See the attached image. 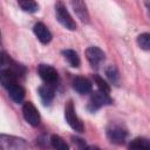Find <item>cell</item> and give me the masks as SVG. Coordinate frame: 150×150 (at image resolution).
Listing matches in <instances>:
<instances>
[{"instance_id":"cell-9","label":"cell","mask_w":150,"mask_h":150,"mask_svg":"<svg viewBox=\"0 0 150 150\" xmlns=\"http://www.w3.org/2000/svg\"><path fill=\"white\" fill-rule=\"evenodd\" d=\"M12 138L13 137L0 136V148H2V149H23V148L28 146V144L23 139L14 138V141L11 142Z\"/></svg>"},{"instance_id":"cell-3","label":"cell","mask_w":150,"mask_h":150,"mask_svg":"<svg viewBox=\"0 0 150 150\" xmlns=\"http://www.w3.org/2000/svg\"><path fill=\"white\" fill-rule=\"evenodd\" d=\"M110 103H111V100L109 98V94H105L101 90H97L90 95V98L88 102V110L94 112L95 110L100 109L104 104H110Z\"/></svg>"},{"instance_id":"cell-19","label":"cell","mask_w":150,"mask_h":150,"mask_svg":"<svg viewBox=\"0 0 150 150\" xmlns=\"http://www.w3.org/2000/svg\"><path fill=\"white\" fill-rule=\"evenodd\" d=\"M137 43L138 46L144 49V50H149L150 49V34L149 33H143L141 35H138L137 38Z\"/></svg>"},{"instance_id":"cell-22","label":"cell","mask_w":150,"mask_h":150,"mask_svg":"<svg viewBox=\"0 0 150 150\" xmlns=\"http://www.w3.org/2000/svg\"><path fill=\"white\" fill-rule=\"evenodd\" d=\"M2 64H4V55L0 54V66H2Z\"/></svg>"},{"instance_id":"cell-12","label":"cell","mask_w":150,"mask_h":150,"mask_svg":"<svg viewBox=\"0 0 150 150\" xmlns=\"http://www.w3.org/2000/svg\"><path fill=\"white\" fill-rule=\"evenodd\" d=\"M71 6L75 14L82 22H89V13L83 0H71Z\"/></svg>"},{"instance_id":"cell-7","label":"cell","mask_w":150,"mask_h":150,"mask_svg":"<svg viewBox=\"0 0 150 150\" xmlns=\"http://www.w3.org/2000/svg\"><path fill=\"white\" fill-rule=\"evenodd\" d=\"M107 136L110 139V142L116 143V144H121L124 142L125 137H127V130L124 128H122L121 125H111L108 128L107 130Z\"/></svg>"},{"instance_id":"cell-10","label":"cell","mask_w":150,"mask_h":150,"mask_svg":"<svg viewBox=\"0 0 150 150\" xmlns=\"http://www.w3.org/2000/svg\"><path fill=\"white\" fill-rule=\"evenodd\" d=\"M0 84L7 90L18 84L16 75L11 69H0Z\"/></svg>"},{"instance_id":"cell-17","label":"cell","mask_w":150,"mask_h":150,"mask_svg":"<svg viewBox=\"0 0 150 150\" xmlns=\"http://www.w3.org/2000/svg\"><path fill=\"white\" fill-rule=\"evenodd\" d=\"M50 142H52V145L57 150H68V144L59 135H53L50 138Z\"/></svg>"},{"instance_id":"cell-1","label":"cell","mask_w":150,"mask_h":150,"mask_svg":"<svg viewBox=\"0 0 150 150\" xmlns=\"http://www.w3.org/2000/svg\"><path fill=\"white\" fill-rule=\"evenodd\" d=\"M55 13H56V18L59 20V22L67 29L69 30H74L76 29V23L73 20L71 15L69 14V12L67 11V8L64 7V5L62 2H56L55 5Z\"/></svg>"},{"instance_id":"cell-6","label":"cell","mask_w":150,"mask_h":150,"mask_svg":"<svg viewBox=\"0 0 150 150\" xmlns=\"http://www.w3.org/2000/svg\"><path fill=\"white\" fill-rule=\"evenodd\" d=\"M38 73L40 75V77L46 82V83H52L55 84L59 80V75L57 71L55 70V68H53L49 64H40L38 67Z\"/></svg>"},{"instance_id":"cell-4","label":"cell","mask_w":150,"mask_h":150,"mask_svg":"<svg viewBox=\"0 0 150 150\" xmlns=\"http://www.w3.org/2000/svg\"><path fill=\"white\" fill-rule=\"evenodd\" d=\"M22 114L28 124L32 127H38L40 124V114L32 102H26L22 107Z\"/></svg>"},{"instance_id":"cell-20","label":"cell","mask_w":150,"mask_h":150,"mask_svg":"<svg viewBox=\"0 0 150 150\" xmlns=\"http://www.w3.org/2000/svg\"><path fill=\"white\" fill-rule=\"evenodd\" d=\"M105 75L108 76V79L112 82V83H117L120 80V75H118V70L115 66H109L105 69Z\"/></svg>"},{"instance_id":"cell-8","label":"cell","mask_w":150,"mask_h":150,"mask_svg":"<svg viewBox=\"0 0 150 150\" xmlns=\"http://www.w3.org/2000/svg\"><path fill=\"white\" fill-rule=\"evenodd\" d=\"M33 30H34V34L35 36L38 38V40L43 43V45H47L52 40V33L49 32V29L47 28V26L42 22H38L34 25L33 27Z\"/></svg>"},{"instance_id":"cell-16","label":"cell","mask_w":150,"mask_h":150,"mask_svg":"<svg viewBox=\"0 0 150 150\" xmlns=\"http://www.w3.org/2000/svg\"><path fill=\"white\" fill-rule=\"evenodd\" d=\"M20 8L28 13H35L39 9V6L35 0H18Z\"/></svg>"},{"instance_id":"cell-13","label":"cell","mask_w":150,"mask_h":150,"mask_svg":"<svg viewBox=\"0 0 150 150\" xmlns=\"http://www.w3.org/2000/svg\"><path fill=\"white\" fill-rule=\"evenodd\" d=\"M55 87H56V84L46 83L45 86L39 88V95H40V97H41V100L43 101L45 104H49L52 102V100L54 98Z\"/></svg>"},{"instance_id":"cell-18","label":"cell","mask_w":150,"mask_h":150,"mask_svg":"<svg viewBox=\"0 0 150 150\" xmlns=\"http://www.w3.org/2000/svg\"><path fill=\"white\" fill-rule=\"evenodd\" d=\"M129 148H131V149H149L150 143L146 138H135L129 144Z\"/></svg>"},{"instance_id":"cell-2","label":"cell","mask_w":150,"mask_h":150,"mask_svg":"<svg viewBox=\"0 0 150 150\" xmlns=\"http://www.w3.org/2000/svg\"><path fill=\"white\" fill-rule=\"evenodd\" d=\"M64 117L67 123L70 125V128L77 132H83L84 127L83 123L81 122V120L77 117V115L75 114V109H74V104L71 101H69L66 107H64Z\"/></svg>"},{"instance_id":"cell-11","label":"cell","mask_w":150,"mask_h":150,"mask_svg":"<svg viewBox=\"0 0 150 150\" xmlns=\"http://www.w3.org/2000/svg\"><path fill=\"white\" fill-rule=\"evenodd\" d=\"M73 87L74 89L79 93V94H88L91 91V88H93V84L91 82L87 79V77H83V76H77L73 80Z\"/></svg>"},{"instance_id":"cell-5","label":"cell","mask_w":150,"mask_h":150,"mask_svg":"<svg viewBox=\"0 0 150 150\" xmlns=\"http://www.w3.org/2000/svg\"><path fill=\"white\" fill-rule=\"evenodd\" d=\"M86 56H87V60L89 61V63L91 64V67H95V68H97L105 59V54L103 53V50L95 46L87 48Z\"/></svg>"},{"instance_id":"cell-14","label":"cell","mask_w":150,"mask_h":150,"mask_svg":"<svg viewBox=\"0 0 150 150\" xmlns=\"http://www.w3.org/2000/svg\"><path fill=\"white\" fill-rule=\"evenodd\" d=\"M8 95L15 103H20L25 97V90L21 86L15 84V86H13L12 88L8 89Z\"/></svg>"},{"instance_id":"cell-15","label":"cell","mask_w":150,"mask_h":150,"mask_svg":"<svg viewBox=\"0 0 150 150\" xmlns=\"http://www.w3.org/2000/svg\"><path fill=\"white\" fill-rule=\"evenodd\" d=\"M62 55L64 56V59L69 62V64L74 68H77L80 66V57L77 55V53L73 49H64L62 50Z\"/></svg>"},{"instance_id":"cell-21","label":"cell","mask_w":150,"mask_h":150,"mask_svg":"<svg viewBox=\"0 0 150 150\" xmlns=\"http://www.w3.org/2000/svg\"><path fill=\"white\" fill-rule=\"evenodd\" d=\"M93 77H94L95 83H96L97 87H98V90H101V91H103V93H105V94H109V93H110V87H109V84H108L102 77H100L98 75H94Z\"/></svg>"}]
</instances>
